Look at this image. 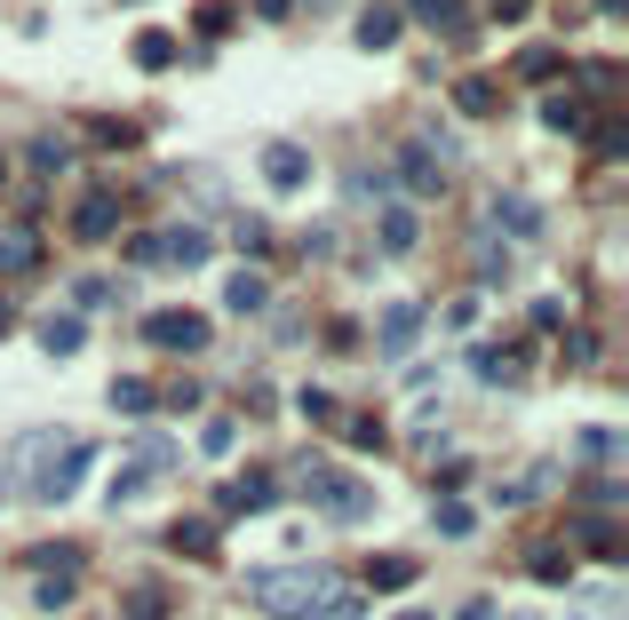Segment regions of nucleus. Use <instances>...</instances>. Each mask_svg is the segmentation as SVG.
I'll use <instances>...</instances> for the list:
<instances>
[{"mask_svg": "<svg viewBox=\"0 0 629 620\" xmlns=\"http://www.w3.org/2000/svg\"><path fill=\"white\" fill-rule=\"evenodd\" d=\"M526 9H534V0H494V16H503V24H518Z\"/></svg>", "mask_w": 629, "mask_h": 620, "instance_id": "nucleus-41", "label": "nucleus"}, {"mask_svg": "<svg viewBox=\"0 0 629 620\" xmlns=\"http://www.w3.org/2000/svg\"><path fill=\"white\" fill-rule=\"evenodd\" d=\"M304 501L319 517H335V525L375 517V486H367V477H351V469H335V462H304Z\"/></svg>", "mask_w": 629, "mask_h": 620, "instance_id": "nucleus-2", "label": "nucleus"}, {"mask_svg": "<svg viewBox=\"0 0 629 620\" xmlns=\"http://www.w3.org/2000/svg\"><path fill=\"white\" fill-rule=\"evenodd\" d=\"M263 184L272 191H304L311 184V152L304 144H263Z\"/></svg>", "mask_w": 629, "mask_h": 620, "instance_id": "nucleus-7", "label": "nucleus"}, {"mask_svg": "<svg viewBox=\"0 0 629 620\" xmlns=\"http://www.w3.org/2000/svg\"><path fill=\"white\" fill-rule=\"evenodd\" d=\"M41 263V231L32 223H0V279H24Z\"/></svg>", "mask_w": 629, "mask_h": 620, "instance_id": "nucleus-9", "label": "nucleus"}, {"mask_svg": "<svg viewBox=\"0 0 629 620\" xmlns=\"http://www.w3.org/2000/svg\"><path fill=\"white\" fill-rule=\"evenodd\" d=\"M128 620H168V597H159V589H136V605H128Z\"/></svg>", "mask_w": 629, "mask_h": 620, "instance_id": "nucleus-34", "label": "nucleus"}, {"mask_svg": "<svg viewBox=\"0 0 629 620\" xmlns=\"http://www.w3.org/2000/svg\"><path fill=\"white\" fill-rule=\"evenodd\" d=\"M88 462H96V445H88V438H73V454H64V469H48V477H41L32 494H41V501H73V494H80V469H88Z\"/></svg>", "mask_w": 629, "mask_h": 620, "instance_id": "nucleus-10", "label": "nucleus"}, {"mask_svg": "<svg viewBox=\"0 0 629 620\" xmlns=\"http://www.w3.org/2000/svg\"><path fill=\"white\" fill-rule=\"evenodd\" d=\"M407 9L422 24H439V32H471V9H462V0H407Z\"/></svg>", "mask_w": 629, "mask_h": 620, "instance_id": "nucleus-21", "label": "nucleus"}, {"mask_svg": "<svg viewBox=\"0 0 629 620\" xmlns=\"http://www.w3.org/2000/svg\"><path fill=\"white\" fill-rule=\"evenodd\" d=\"M216 255V239L200 223H168V231H128V263H176V270H200Z\"/></svg>", "mask_w": 629, "mask_h": 620, "instance_id": "nucleus-3", "label": "nucleus"}, {"mask_svg": "<svg viewBox=\"0 0 629 620\" xmlns=\"http://www.w3.org/2000/svg\"><path fill=\"white\" fill-rule=\"evenodd\" d=\"M534 326L558 334V326H566V302H550V295H542V302H534Z\"/></svg>", "mask_w": 629, "mask_h": 620, "instance_id": "nucleus-38", "label": "nucleus"}, {"mask_svg": "<svg viewBox=\"0 0 629 620\" xmlns=\"http://www.w3.org/2000/svg\"><path fill=\"white\" fill-rule=\"evenodd\" d=\"M128 469H144V477H168V469H176V445H168V438H144Z\"/></svg>", "mask_w": 629, "mask_h": 620, "instance_id": "nucleus-25", "label": "nucleus"}, {"mask_svg": "<svg viewBox=\"0 0 629 620\" xmlns=\"http://www.w3.org/2000/svg\"><path fill=\"white\" fill-rule=\"evenodd\" d=\"M454 620H494V605H486V597H462V612H454Z\"/></svg>", "mask_w": 629, "mask_h": 620, "instance_id": "nucleus-40", "label": "nucleus"}, {"mask_svg": "<svg viewBox=\"0 0 629 620\" xmlns=\"http://www.w3.org/2000/svg\"><path fill=\"white\" fill-rule=\"evenodd\" d=\"M295 406H304V413H311V422H319V430H335V422H343V413H335V398H327V390H304V398H295Z\"/></svg>", "mask_w": 629, "mask_h": 620, "instance_id": "nucleus-31", "label": "nucleus"}, {"mask_svg": "<svg viewBox=\"0 0 629 620\" xmlns=\"http://www.w3.org/2000/svg\"><path fill=\"white\" fill-rule=\"evenodd\" d=\"M415 334H422V302H390V310H383V326H375L383 358H407V351H415Z\"/></svg>", "mask_w": 629, "mask_h": 620, "instance_id": "nucleus-8", "label": "nucleus"}, {"mask_svg": "<svg viewBox=\"0 0 629 620\" xmlns=\"http://www.w3.org/2000/svg\"><path fill=\"white\" fill-rule=\"evenodd\" d=\"M518 620H526V612H518Z\"/></svg>", "mask_w": 629, "mask_h": 620, "instance_id": "nucleus-44", "label": "nucleus"}, {"mask_svg": "<svg viewBox=\"0 0 629 620\" xmlns=\"http://www.w3.org/2000/svg\"><path fill=\"white\" fill-rule=\"evenodd\" d=\"M136 64H144V73H168V64H176V41H168V32H136Z\"/></svg>", "mask_w": 629, "mask_h": 620, "instance_id": "nucleus-24", "label": "nucleus"}, {"mask_svg": "<svg viewBox=\"0 0 629 620\" xmlns=\"http://www.w3.org/2000/svg\"><path fill=\"white\" fill-rule=\"evenodd\" d=\"M542 120H550L558 135H582V128H589V112H582V96H550V103H542Z\"/></svg>", "mask_w": 629, "mask_h": 620, "instance_id": "nucleus-22", "label": "nucleus"}, {"mask_svg": "<svg viewBox=\"0 0 629 620\" xmlns=\"http://www.w3.org/2000/svg\"><path fill=\"white\" fill-rule=\"evenodd\" d=\"M223 310H240V319H247V310H263V279H255V270L223 279Z\"/></svg>", "mask_w": 629, "mask_h": 620, "instance_id": "nucleus-23", "label": "nucleus"}, {"mask_svg": "<svg viewBox=\"0 0 629 620\" xmlns=\"http://www.w3.org/2000/svg\"><path fill=\"white\" fill-rule=\"evenodd\" d=\"M526 565H534L542 580H566V573H574V557H566V549H534V557H526Z\"/></svg>", "mask_w": 629, "mask_h": 620, "instance_id": "nucleus-32", "label": "nucleus"}, {"mask_svg": "<svg viewBox=\"0 0 629 620\" xmlns=\"http://www.w3.org/2000/svg\"><path fill=\"white\" fill-rule=\"evenodd\" d=\"M574 445H582V454H598V462H614V454H621V438H614V430H582Z\"/></svg>", "mask_w": 629, "mask_h": 620, "instance_id": "nucleus-33", "label": "nucleus"}, {"mask_svg": "<svg viewBox=\"0 0 629 620\" xmlns=\"http://www.w3.org/2000/svg\"><path fill=\"white\" fill-rule=\"evenodd\" d=\"M279 501V477H231L223 486V509H272Z\"/></svg>", "mask_w": 629, "mask_h": 620, "instance_id": "nucleus-16", "label": "nucleus"}, {"mask_svg": "<svg viewBox=\"0 0 629 620\" xmlns=\"http://www.w3.org/2000/svg\"><path fill=\"white\" fill-rule=\"evenodd\" d=\"M390 620H430V612H422V605H415V612H390Z\"/></svg>", "mask_w": 629, "mask_h": 620, "instance_id": "nucleus-42", "label": "nucleus"}, {"mask_svg": "<svg viewBox=\"0 0 629 620\" xmlns=\"http://www.w3.org/2000/svg\"><path fill=\"white\" fill-rule=\"evenodd\" d=\"M471 366L486 374V383H518V351H494V342H486V351H478Z\"/></svg>", "mask_w": 629, "mask_h": 620, "instance_id": "nucleus-27", "label": "nucleus"}, {"mask_svg": "<svg viewBox=\"0 0 629 620\" xmlns=\"http://www.w3.org/2000/svg\"><path fill=\"white\" fill-rule=\"evenodd\" d=\"M399 184L415 199H439L446 191V152H430V144H399Z\"/></svg>", "mask_w": 629, "mask_h": 620, "instance_id": "nucleus-6", "label": "nucleus"}, {"mask_svg": "<svg viewBox=\"0 0 629 620\" xmlns=\"http://www.w3.org/2000/svg\"><path fill=\"white\" fill-rule=\"evenodd\" d=\"M367 580H375V589H407V580H415V557H375Z\"/></svg>", "mask_w": 629, "mask_h": 620, "instance_id": "nucleus-28", "label": "nucleus"}, {"mask_svg": "<svg viewBox=\"0 0 629 620\" xmlns=\"http://www.w3.org/2000/svg\"><path fill=\"white\" fill-rule=\"evenodd\" d=\"M231 445H240V422H231V413H216V422L200 430V454H208V462H223Z\"/></svg>", "mask_w": 629, "mask_h": 620, "instance_id": "nucleus-26", "label": "nucleus"}, {"mask_svg": "<svg viewBox=\"0 0 629 620\" xmlns=\"http://www.w3.org/2000/svg\"><path fill=\"white\" fill-rule=\"evenodd\" d=\"M0 334H9V302H0Z\"/></svg>", "mask_w": 629, "mask_h": 620, "instance_id": "nucleus-43", "label": "nucleus"}, {"mask_svg": "<svg viewBox=\"0 0 629 620\" xmlns=\"http://www.w3.org/2000/svg\"><path fill=\"white\" fill-rule=\"evenodd\" d=\"M486 215H494V223H503L510 239H534V231H542V207H534V199H518V191H503V199H494V207H486Z\"/></svg>", "mask_w": 629, "mask_h": 620, "instance_id": "nucleus-12", "label": "nucleus"}, {"mask_svg": "<svg viewBox=\"0 0 629 620\" xmlns=\"http://www.w3.org/2000/svg\"><path fill=\"white\" fill-rule=\"evenodd\" d=\"M247 605L263 620H358V597L319 565H255L247 573Z\"/></svg>", "mask_w": 629, "mask_h": 620, "instance_id": "nucleus-1", "label": "nucleus"}, {"mask_svg": "<svg viewBox=\"0 0 629 620\" xmlns=\"http://www.w3.org/2000/svg\"><path fill=\"white\" fill-rule=\"evenodd\" d=\"M152 398H159V390H152V383H144V374H120V383H112V406H120V413H128V422H144V413H159V406H152Z\"/></svg>", "mask_w": 629, "mask_h": 620, "instance_id": "nucleus-18", "label": "nucleus"}, {"mask_svg": "<svg viewBox=\"0 0 629 620\" xmlns=\"http://www.w3.org/2000/svg\"><path fill=\"white\" fill-rule=\"evenodd\" d=\"M73 302H80V310H104V302H112V279H80Z\"/></svg>", "mask_w": 629, "mask_h": 620, "instance_id": "nucleus-35", "label": "nucleus"}, {"mask_svg": "<svg viewBox=\"0 0 629 620\" xmlns=\"http://www.w3.org/2000/svg\"><path fill=\"white\" fill-rule=\"evenodd\" d=\"M589 144H598V159H621V152H629V135H621V128H614V120H606V128H598V135H589Z\"/></svg>", "mask_w": 629, "mask_h": 620, "instance_id": "nucleus-37", "label": "nucleus"}, {"mask_svg": "<svg viewBox=\"0 0 629 620\" xmlns=\"http://www.w3.org/2000/svg\"><path fill=\"white\" fill-rule=\"evenodd\" d=\"M518 73H526V80H550V73H558V56H550V48H526V56H518Z\"/></svg>", "mask_w": 629, "mask_h": 620, "instance_id": "nucleus-36", "label": "nucleus"}, {"mask_svg": "<svg viewBox=\"0 0 629 620\" xmlns=\"http://www.w3.org/2000/svg\"><path fill=\"white\" fill-rule=\"evenodd\" d=\"M454 103H462V112H471V120H486L494 103H503V88H494L486 73H471V80H454Z\"/></svg>", "mask_w": 629, "mask_h": 620, "instance_id": "nucleus-20", "label": "nucleus"}, {"mask_svg": "<svg viewBox=\"0 0 629 620\" xmlns=\"http://www.w3.org/2000/svg\"><path fill=\"white\" fill-rule=\"evenodd\" d=\"M471 525H478L471 501H439V533H446V541H471Z\"/></svg>", "mask_w": 629, "mask_h": 620, "instance_id": "nucleus-30", "label": "nucleus"}, {"mask_svg": "<svg viewBox=\"0 0 629 620\" xmlns=\"http://www.w3.org/2000/svg\"><path fill=\"white\" fill-rule=\"evenodd\" d=\"M422 239V223H415V207L407 199H383V255H407Z\"/></svg>", "mask_w": 629, "mask_h": 620, "instance_id": "nucleus-13", "label": "nucleus"}, {"mask_svg": "<svg viewBox=\"0 0 629 620\" xmlns=\"http://www.w3.org/2000/svg\"><path fill=\"white\" fill-rule=\"evenodd\" d=\"M120 231V207H112V191H88L80 207H73V239H112Z\"/></svg>", "mask_w": 629, "mask_h": 620, "instance_id": "nucleus-11", "label": "nucleus"}, {"mask_svg": "<svg viewBox=\"0 0 629 620\" xmlns=\"http://www.w3.org/2000/svg\"><path fill=\"white\" fill-rule=\"evenodd\" d=\"M231 239H240V247H247V255H263V239H272V231H263L255 215H240V231H231Z\"/></svg>", "mask_w": 629, "mask_h": 620, "instance_id": "nucleus-39", "label": "nucleus"}, {"mask_svg": "<svg viewBox=\"0 0 629 620\" xmlns=\"http://www.w3.org/2000/svg\"><path fill=\"white\" fill-rule=\"evenodd\" d=\"M399 9H383V0H375V9H358V48H390V41H399Z\"/></svg>", "mask_w": 629, "mask_h": 620, "instance_id": "nucleus-15", "label": "nucleus"}, {"mask_svg": "<svg viewBox=\"0 0 629 620\" xmlns=\"http://www.w3.org/2000/svg\"><path fill=\"white\" fill-rule=\"evenodd\" d=\"M159 541H168V549H176V557H216V533L200 525V517H176V525H168V533H159Z\"/></svg>", "mask_w": 629, "mask_h": 620, "instance_id": "nucleus-17", "label": "nucleus"}, {"mask_svg": "<svg viewBox=\"0 0 629 620\" xmlns=\"http://www.w3.org/2000/svg\"><path fill=\"white\" fill-rule=\"evenodd\" d=\"M64 454H73V430H24V438L9 445V469L24 477V486H41V477H48Z\"/></svg>", "mask_w": 629, "mask_h": 620, "instance_id": "nucleus-5", "label": "nucleus"}, {"mask_svg": "<svg viewBox=\"0 0 629 620\" xmlns=\"http://www.w3.org/2000/svg\"><path fill=\"white\" fill-rule=\"evenodd\" d=\"M144 342H152V351H176V358H200L208 351V319H200V310H184V302L144 310Z\"/></svg>", "mask_w": 629, "mask_h": 620, "instance_id": "nucleus-4", "label": "nucleus"}, {"mask_svg": "<svg viewBox=\"0 0 629 620\" xmlns=\"http://www.w3.org/2000/svg\"><path fill=\"white\" fill-rule=\"evenodd\" d=\"M32 167H41V176H56V167H73V144H64V135H41V144H32Z\"/></svg>", "mask_w": 629, "mask_h": 620, "instance_id": "nucleus-29", "label": "nucleus"}, {"mask_svg": "<svg viewBox=\"0 0 629 620\" xmlns=\"http://www.w3.org/2000/svg\"><path fill=\"white\" fill-rule=\"evenodd\" d=\"M41 351L48 358H80V310H48L41 319Z\"/></svg>", "mask_w": 629, "mask_h": 620, "instance_id": "nucleus-14", "label": "nucleus"}, {"mask_svg": "<svg viewBox=\"0 0 629 620\" xmlns=\"http://www.w3.org/2000/svg\"><path fill=\"white\" fill-rule=\"evenodd\" d=\"M582 549H589V557H606V565H621V557H629L621 525H606V517H589V525H582Z\"/></svg>", "mask_w": 629, "mask_h": 620, "instance_id": "nucleus-19", "label": "nucleus"}]
</instances>
